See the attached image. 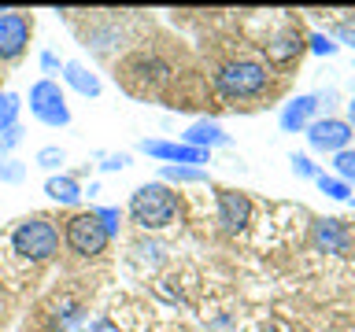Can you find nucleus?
I'll return each mask as SVG.
<instances>
[{
    "label": "nucleus",
    "mask_w": 355,
    "mask_h": 332,
    "mask_svg": "<svg viewBox=\"0 0 355 332\" xmlns=\"http://www.w3.org/2000/svg\"><path fill=\"white\" fill-rule=\"evenodd\" d=\"M182 218V196L163 181H144L130 196V221L144 232L171 229Z\"/></svg>",
    "instance_id": "nucleus-1"
},
{
    "label": "nucleus",
    "mask_w": 355,
    "mask_h": 332,
    "mask_svg": "<svg viewBox=\"0 0 355 332\" xmlns=\"http://www.w3.org/2000/svg\"><path fill=\"white\" fill-rule=\"evenodd\" d=\"M215 89L226 100H259L270 89V66L259 59H230L218 66Z\"/></svg>",
    "instance_id": "nucleus-2"
},
{
    "label": "nucleus",
    "mask_w": 355,
    "mask_h": 332,
    "mask_svg": "<svg viewBox=\"0 0 355 332\" xmlns=\"http://www.w3.org/2000/svg\"><path fill=\"white\" fill-rule=\"evenodd\" d=\"M11 251L26 262H49L52 255L60 251V229L41 214L22 218L19 225L11 229Z\"/></svg>",
    "instance_id": "nucleus-3"
},
{
    "label": "nucleus",
    "mask_w": 355,
    "mask_h": 332,
    "mask_svg": "<svg viewBox=\"0 0 355 332\" xmlns=\"http://www.w3.org/2000/svg\"><path fill=\"white\" fill-rule=\"evenodd\" d=\"M63 243L67 251L78 255V259H96L100 251H107V229L100 225V218L93 214V210H78V214H71L63 221Z\"/></svg>",
    "instance_id": "nucleus-4"
},
{
    "label": "nucleus",
    "mask_w": 355,
    "mask_h": 332,
    "mask_svg": "<svg viewBox=\"0 0 355 332\" xmlns=\"http://www.w3.org/2000/svg\"><path fill=\"white\" fill-rule=\"evenodd\" d=\"M30 115L41 122V126L49 129H63L71 126V107H67V93L60 89V82H49V77H37V82L30 85Z\"/></svg>",
    "instance_id": "nucleus-5"
},
{
    "label": "nucleus",
    "mask_w": 355,
    "mask_h": 332,
    "mask_svg": "<svg viewBox=\"0 0 355 332\" xmlns=\"http://www.w3.org/2000/svg\"><path fill=\"white\" fill-rule=\"evenodd\" d=\"M304 133H307L311 151H322V155H337L344 148H352V137H355V129L348 126V118H333V115L315 118Z\"/></svg>",
    "instance_id": "nucleus-6"
},
{
    "label": "nucleus",
    "mask_w": 355,
    "mask_h": 332,
    "mask_svg": "<svg viewBox=\"0 0 355 332\" xmlns=\"http://www.w3.org/2000/svg\"><path fill=\"white\" fill-rule=\"evenodd\" d=\"M141 151L148 159H159L163 166H204L211 159V151H200V148H189L185 140H141Z\"/></svg>",
    "instance_id": "nucleus-7"
},
{
    "label": "nucleus",
    "mask_w": 355,
    "mask_h": 332,
    "mask_svg": "<svg viewBox=\"0 0 355 332\" xmlns=\"http://www.w3.org/2000/svg\"><path fill=\"white\" fill-rule=\"evenodd\" d=\"M33 22L26 11H0V59H19L30 44Z\"/></svg>",
    "instance_id": "nucleus-8"
},
{
    "label": "nucleus",
    "mask_w": 355,
    "mask_h": 332,
    "mask_svg": "<svg viewBox=\"0 0 355 332\" xmlns=\"http://www.w3.org/2000/svg\"><path fill=\"white\" fill-rule=\"evenodd\" d=\"M311 243H315V251H329V255H348L352 251V229L344 218H318L315 229H311Z\"/></svg>",
    "instance_id": "nucleus-9"
},
{
    "label": "nucleus",
    "mask_w": 355,
    "mask_h": 332,
    "mask_svg": "<svg viewBox=\"0 0 355 332\" xmlns=\"http://www.w3.org/2000/svg\"><path fill=\"white\" fill-rule=\"evenodd\" d=\"M218 221L226 232H244L252 221V199L237 188H218Z\"/></svg>",
    "instance_id": "nucleus-10"
},
{
    "label": "nucleus",
    "mask_w": 355,
    "mask_h": 332,
    "mask_svg": "<svg viewBox=\"0 0 355 332\" xmlns=\"http://www.w3.org/2000/svg\"><path fill=\"white\" fill-rule=\"evenodd\" d=\"M166 74H171V71H166V63L155 59V55H133V59L122 63V82H126L130 89H141V85L155 89Z\"/></svg>",
    "instance_id": "nucleus-11"
},
{
    "label": "nucleus",
    "mask_w": 355,
    "mask_h": 332,
    "mask_svg": "<svg viewBox=\"0 0 355 332\" xmlns=\"http://www.w3.org/2000/svg\"><path fill=\"white\" fill-rule=\"evenodd\" d=\"M315 115H318V93H304V96H293L282 107L277 122H282L285 133H304L311 122H315Z\"/></svg>",
    "instance_id": "nucleus-12"
},
{
    "label": "nucleus",
    "mask_w": 355,
    "mask_h": 332,
    "mask_svg": "<svg viewBox=\"0 0 355 332\" xmlns=\"http://www.w3.org/2000/svg\"><path fill=\"white\" fill-rule=\"evenodd\" d=\"M182 140L189 148H200V151H211V148H230V133L218 126L215 118H196L193 126L182 133Z\"/></svg>",
    "instance_id": "nucleus-13"
},
{
    "label": "nucleus",
    "mask_w": 355,
    "mask_h": 332,
    "mask_svg": "<svg viewBox=\"0 0 355 332\" xmlns=\"http://www.w3.org/2000/svg\"><path fill=\"white\" fill-rule=\"evenodd\" d=\"M300 41H304V37H300V26H296V22H288V26H282L270 41L263 44V48H266V59H274V63H288V59H296L300 48H304Z\"/></svg>",
    "instance_id": "nucleus-14"
},
{
    "label": "nucleus",
    "mask_w": 355,
    "mask_h": 332,
    "mask_svg": "<svg viewBox=\"0 0 355 332\" xmlns=\"http://www.w3.org/2000/svg\"><path fill=\"white\" fill-rule=\"evenodd\" d=\"M63 82L74 89L78 96H85V100H96L100 93H104V85H100V77L89 71L85 63H78V59H67L63 63Z\"/></svg>",
    "instance_id": "nucleus-15"
},
{
    "label": "nucleus",
    "mask_w": 355,
    "mask_h": 332,
    "mask_svg": "<svg viewBox=\"0 0 355 332\" xmlns=\"http://www.w3.org/2000/svg\"><path fill=\"white\" fill-rule=\"evenodd\" d=\"M44 196L52 199V203H63V207H78L85 199V188L78 185L74 174H52L49 181H44Z\"/></svg>",
    "instance_id": "nucleus-16"
},
{
    "label": "nucleus",
    "mask_w": 355,
    "mask_h": 332,
    "mask_svg": "<svg viewBox=\"0 0 355 332\" xmlns=\"http://www.w3.org/2000/svg\"><path fill=\"white\" fill-rule=\"evenodd\" d=\"M159 181L163 185H204L207 170L204 166H159Z\"/></svg>",
    "instance_id": "nucleus-17"
},
{
    "label": "nucleus",
    "mask_w": 355,
    "mask_h": 332,
    "mask_svg": "<svg viewBox=\"0 0 355 332\" xmlns=\"http://www.w3.org/2000/svg\"><path fill=\"white\" fill-rule=\"evenodd\" d=\"M63 163H67V151L60 148V144H44V148H37V155H33V166L49 170V177L63 174Z\"/></svg>",
    "instance_id": "nucleus-18"
},
{
    "label": "nucleus",
    "mask_w": 355,
    "mask_h": 332,
    "mask_svg": "<svg viewBox=\"0 0 355 332\" xmlns=\"http://www.w3.org/2000/svg\"><path fill=\"white\" fill-rule=\"evenodd\" d=\"M315 185H318V192H326L329 199H340V203H348V199H352V188L344 185L337 174H322V170H318V174H315Z\"/></svg>",
    "instance_id": "nucleus-19"
},
{
    "label": "nucleus",
    "mask_w": 355,
    "mask_h": 332,
    "mask_svg": "<svg viewBox=\"0 0 355 332\" xmlns=\"http://www.w3.org/2000/svg\"><path fill=\"white\" fill-rule=\"evenodd\" d=\"M19 111H22V100L4 89V93H0V133L8 126H19Z\"/></svg>",
    "instance_id": "nucleus-20"
},
{
    "label": "nucleus",
    "mask_w": 355,
    "mask_h": 332,
    "mask_svg": "<svg viewBox=\"0 0 355 332\" xmlns=\"http://www.w3.org/2000/svg\"><path fill=\"white\" fill-rule=\"evenodd\" d=\"M333 170H337V177L348 188H355V148H344L333 155Z\"/></svg>",
    "instance_id": "nucleus-21"
},
{
    "label": "nucleus",
    "mask_w": 355,
    "mask_h": 332,
    "mask_svg": "<svg viewBox=\"0 0 355 332\" xmlns=\"http://www.w3.org/2000/svg\"><path fill=\"white\" fill-rule=\"evenodd\" d=\"M26 181V163H19L15 155L0 159V185H22Z\"/></svg>",
    "instance_id": "nucleus-22"
},
{
    "label": "nucleus",
    "mask_w": 355,
    "mask_h": 332,
    "mask_svg": "<svg viewBox=\"0 0 355 332\" xmlns=\"http://www.w3.org/2000/svg\"><path fill=\"white\" fill-rule=\"evenodd\" d=\"M133 159H130V151H100V174H119V170H126Z\"/></svg>",
    "instance_id": "nucleus-23"
},
{
    "label": "nucleus",
    "mask_w": 355,
    "mask_h": 332,
    "mask_svg": "<svg viewBox=\"0 0 355 332\" xmlns=\"http://www.w3.org/2000/svg\"><path fill=\"white\" fill-rule=\"evenodd\" d=\"M22 140H26V129H22V126H8L4 133H0V159H8Z\"/></svg>",
    "instance_id": "nucleus-24"
},
{
    "label": "nucleus",
    "mask_w": 355,
    "mask_h": 332,
    "mask_svg": "<svg viewBox=\"0 0 355 332\" xmlns=\"http://www.w3.org/2000/svg\"><path fill=\"white\" fill-rule=\"evenodd\" d=\"M93 214L100 218V225L107 229V237H119V225H122V210L119 207H93Z\"/></svg>",
    "instance_id": "nucleus-25"
},
{
    "label": "nucleus",
    "mask_w": 355,
    "mask_h": 332,
    "mask_svg": "<svg viewBox=\"0 0 355 332\" xmlns=\"http://www.w3.org/2000/svg\"><path fill=\"white\" fill-rule=\"evenodd\" d=\"M288 163H293V174H296V177H311V181H315L318 166L311 163V155H304V151H293V155H288Z\"/></svg>",
    "instance_id": "nucleus-26"
},
{
    "label": "nucleus",
    "mask_w": 355,
    "mask_h": 332,
    "mask_svg": "<svg viewBox=\"0 0 355 332\" xmlns=\"http://www.w3.org/2000/svg\"><path fill=\"white\" fill-rule=\"evenodd\" d=\"M307 44H311V52H315V55H337V48H340V44H333L329 33H311Z\"/></svg>",
    "instance_id": "nucleus-27"
},
{
    "label": "nucleus",
    "mask_w": 355,
    "mask_h": 332,
    "mask_svg": "<svg viewBox=\"0 0 355 332\" xmlns=\"http://www.w3.org/2000/svg\"><path fill=\"white\" fill-rule=\"evenodd\" d=\"M41 71L49 74V82H52V74H63V63H60V55L44 48V52H41Z\"/></svg>",
    "instance_id": "nucleus-28"
},
{
    "label": "nucleus",
    "mask_w": 355,
    "mask_h": 332,
    "mask_svg": "<svg viewBox=\"0 0 355 332\" xmlns=\"http://www.w3.org/2000/svg\"><path fill=\"white\" fill-rule=\"evenodd\" d=\"M337 41H340V44H352V48H355V19H344L340 26H337Z\"/></svg>",
    "instance_id": "nucleus-29"
},
{
    "label": "nucleus",
    "mask_w": 355,
    "mask_h": 332,
    "mask_svg": "<svg viewBox=\"0 0 355 332\" xmlns=\"http://www.w3.org/2000/svg\"><path fill=\"white\" fill-rule=\"evenodd\" d=\"M137 251H141V259H148V262H159L163 259V255H159L163 248H159V243H152V240L148 243H137Z\"/></svg>",
    "instance_id": "nucleus-30"
},
{
    "label": "nucleus",
    "mask_w": 355,
    "mask_h": 332,
    "mask_svg": "<svg viewBox=\"0 0 355 332\" xmlns=\"http://www.w3.org/2000/svg\"><path fill=\"white\" fill-rule=\"evenodd\" d=\"M348 126H352V129H355V96H352V100H348Z\"/></svg>",
    "instance_id": "nucleus-31"
},
{
    "label": "nucleus",
    "mask_w": 355,
    "mask_h": 332,
    "mask_svg": "<svg viewBox=\"0 0 355 332\" xmlns=\"http://www.w3.org/2000/svg\"><path fill=\"white\" fill-rule=\"evenodd\" d=\"M259 332H282V329H274V325H263Z\"/></svg>",
    "instance_id": "nucleus-32"
},
{
    "label": "nucleus",
    "mask_w": 355,
    "mask_h": 332,
    "mask_svg": "<svg viewBox=\"0 0 355 332\" xmlns=\"http://www.w3.org/2000/svg\"><path fill=\"white\" fill-rule=\"evenodd\" d=\"M348 203H352V207H355V199H348Z\"/></svg>",
    "instance_id": "nucleus-33"
}]
</instances>
